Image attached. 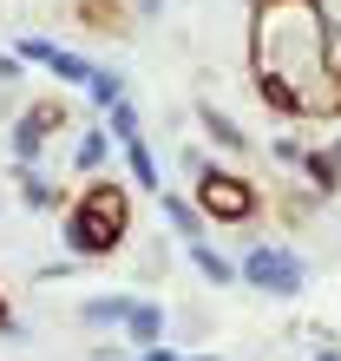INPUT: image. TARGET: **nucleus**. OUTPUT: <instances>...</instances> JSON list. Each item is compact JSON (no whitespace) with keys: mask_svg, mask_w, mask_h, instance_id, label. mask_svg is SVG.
I'll return each mask as SVG.
<instances>
[{"mask_svg":"<svg viewBox=\"0 0 341 361\" xmlns=\"http://www.w3.org/2000/svg\"><path fill=\"white\" fill-rule=\"evenodd\" d=\"M0 329H13V315H7V302H0Z\"/></svg>","mask_w":341,"mask_h":361,"instance_id":"6ab92c4d","label":"nucleus"},{"mask_svg":"<svg viewBox=\"0 0 341 361\" xmlns=\"http://www.w3.org/2000/svg\"><path fill=\"white\" fill-rule=\"evenodd\" d=\"M112 145H118L112 132H85V138H79V152H73V164H79L85 178H99V171H105V158H112Z\"/></svg>","mask_w":341,"mask_h":361,"instance_id":"6e6552de","label":"nucleus"},{"mask_svg":"<svg viewBox=\"0 0 341 361\" xmlns=\"http://www.w3.org/2000/svg\"><path fill=\"white\" fill-rule=\"evenodd\" d=\"M204 132H210V138H217V145H223V152H243V145H249V138L237 132V125H230L223 112H210V105H204Z\"/></svg>","mask_w":341,"mask_h":361,"instance_id":"2eb2a0df","label":"nucleus"},{"mask_svg":"<svg viewBox=\"0 0 341 361\" xmlns=\"http://www.w3.org/2000/svg\"><path fill=\"white\" fill-rule=\"evenodd\" d=\"M59 125H66V105H59V99L27 105V112H20V125H13V158H20V164H33L39 152H46V138L59 132Z\"/></svg>","mask_w":341,"mask_h":361,"instance_id":"39448f33","label":"nucleus"},{"mask_svg":"<svg viewBox=\"0 0 341 361\" xmlns=\"http://www.w3.org/2000/svg\"><path fill=\"white\" fill-rule=\"evenodd\" d=\"M249 66L256 92L289 118H335L341 112V66L328 53L322 0H249Z\"/></svg>","mask_w":341,"mask_h":361,"instance_id":"f257e3e1","label":"nucleus"},{"mask_svg":"<svg viewBox=\"0 0 341 361\" xmlns=\"http://www.w3.org/2000/svg\"><path fill=\"white\" fill-rule=\"evenodd\" d=\"M158 210L170 217V230H178L184 243H197V237H204V224H197V210H190L184 197H170V190H158Z\"/></svg>","mask_w":341,"mask_h":361,"instance_id":"9d476101","label":"nucleus"},{"mask_svg":"<svg viewBox=\"0 0 341 361\" xmlns=\"http://www.w3.org/2000/svg\"><path fill=\"white\" fill-rule=\"evenodd\" d=\"M20 59H33V66H46L53 79H66V86H92V73H99V66H85L79 53L53 47V39H20Z\"/></svg>","mask_w":341,"mask_h":361,"instance_id":"423d86ee","label":"nucleus"},{"mask_svg":"<svg viewBox=\"0 0 341 361\" xmlns=\"http://www.w3.org/2000/svg\"><path fill=\"white\" fill-rule=\"evenodd\" d=\"M197 210L217 224H243L256 210V184L237 178V171H197Z\"/></svg>","mask_w":341,"mask_h":361,"instance_id":"20e7f679","label":"nucleus"},{"mask_svg":"<svg viewBox=\"0 0 341 361\" xmlns=\"http://www.w3.org/2000/svg\"><path fill=\"white\" fill-rule=\"evenodd\" d=\"M197 361H217V355H197Z\"/></svg>","mask_w":341,"mask_h":361,"instance_id":"4be33fe9","label":"nucleus"},{"mask_svg":"<svg viewBox=\"0 0 341 361\" xmlns=\"http://www.w3.org/2000/svg\"><path fill=\"white\" fill-rule=\"evenodd\" d=\"M125 329H132V342H138V348H158V342H164V309H151V302H132Z\"/></svg>","mask_w":341,"mask_h":361,"instance_id":"0eeeda50","label":"nucleus"},{"mask_svg":"<svg viewBox=\"0 0 341 361\" xmlns=\"http://www.w3.org/2000/svg\"><path fill=\"white\" fill-rule=\"evenodd\" d=\"M138 7H144V13H151V7H164V0H138Z\"/></svg>","mask_w":341,"mask_h":361,"instance_id":"aec40b11","label":"nucleus"},{"mask_svg":"<svg viewBox=\"0 0 341 361\" xmlns=\"http://www.w3.org/2000/svg\"><path fill=\"white\" fill-rule=\"evenodd\" d=\"M184 250H190V263H197V269L210 276V283H237V276H243L237 263H223V257H217V250H210L204 237H197V243H184Z\"/></svg>","mask_w":341,"mask_h":361,"instance_id":"f8f14e48","label":"nucleus"},{"mask_svg":"<svg viewBox=\"0 0 341 361\" xmlns=\"http://www.w3.org/2000/svg\"><path fill=\"white\" fill-rule=\"evenodd\" d=\"M85 92H92V105H99V112H112V105L125 99V86H118V73H92V86H85Z\"/></svg>","mask_w":341,"mask_h":361,"instance_id":"dca6fc26","label":"nucleus"},{"mask_svg":"<svg viewBox=\"0 0 341 361\" xmlns=\"http://www.w3.org/2000/svg\"><path fill=\"white\" fill-rule=\"evenodd\" d=\"M302 171H309V184L322 190V197H335V190H341V164H335V152H302Z\"/></svg>","mask_w":341,"mask_h":361,"instance_id":"1a4fd4ad","label":"nucleus"},{"mask_svg":"<svg viewBox=\"0 0 341 361\" xmlns=\"http://www.w3.org/2000/svg\"><path fill=\"white\" fill-rule=\"evenodd\" d=\"M138 361H178V355H170V348H164V342H158V348H144V355H138Z\"/></svg>","mask_w":341,"mask_h":361,"instance_id":"a211bd4d","label":"nucleus"},{"mask_svg":"<svg viewBox=\"0 0 341 361\" xmlns=\"http://www.w3.org/2000/svg\"><path fill=\"white\" fill-rule=\"evenodd\" d=\"M20 184H27V204H39V210H46V204H53V184H46V178H39V171H27V178H20Z\"/></svg>","mask_w":341,"mask_h":361,"instance_id":"f3484780","label":"nucleus"},{"mask_svg":"<svg viewBox=\"0 0 341 361\" xmlns=\"http://www.w3.org/2000/svg\"><path fill=\"white\" fill-rule=\"evenodd\" d=\"M79 315L85 322H125V315H132V295H92Z\"/></svg>","mask_w":341,"mask_h":361,"instance_id":"ddd939ff","label":"nucleus"},{"mask_svg":"<svg viewBox=\"0 0 341 361\" xmlns=\"http://www.w3.org/2000/svg\"><path fill=\"white\" fill-rule=\"evenodd\" d=\"M125 164H132V178H138L144 190H151V197L164 190V178H158V158H151V145H144V138H132V145H125Z\"/></svg>","mask_w":341,"mask_h":361,"instance_id":"9b49d317","label":"nucleus"},{"mask_svg":"<svg viewBox=\"0 0 341 361\" xmlns=\"http://www.w3.org/2000/svg\"><path fill=\"white\" fill-rule=\"evenodd\" d=\"M237 269H243V283L263 289V295H302V289H309L302 257H295V250H283V243H256Z\"/></svg>","mask_w":341,"mask_h":361,"instance_id":"7ed1b4c3","label":"nucleus"},{"mask_svg":"<svg viewBox=\"0 0 341 361\" xmlns=\"http://www.w3.org/2000/svg\"><path fill=\"white\" fill-rule=\"evenodd\" d=\"M105 132H112L118 145H132V138H144V132H138V112H132V105H125V99L112 105V112H105Z\"/></svg>","mask_w":341,"mask_h":361,"instance_id":"4468645a","label":"nucleus"},{"mask_svg":"<svg viewBox=\"0 0 341 361\" xmlns=\"http://www.w3.org/2000/svg\"><path fill=\"white\" fill-rule=\"evenodd\" d=\"M315 361H341V355H328V348H322V355H315Z\"/></svg>","mask_w":341,"mask_h":361,"instance_id":"412c9836","label":"nucleus"},{"mask_svg":"<svg viewBox=\"0 0 341 361\" xmlns=\"http://www.w3.org/2000/svg\"><path fill=\"white\" fill-rule=\"evenodd\" d=\"M125 230H132V197H125V184L92 178V184L79 190L73 217H66V250H73L79 263L112 257V250L125 243Z\"/></svg>","mask_w":341,"mask_h":361,"instance_id":"f03ea898","label":"nucleus"}]
</instances>
